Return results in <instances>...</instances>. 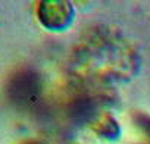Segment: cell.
<instances>
[{"label": "cell", "instance_id": "277c9868", "mask_svg": "<svg viewBox=\"0 0 150 144\" xmlns=\"http://www.w3.org/2000/svg\"><path fill=\"white\" fill-rule=\"evenodd\" d=\"M25 144H40V143H34V141H30V143H25Z\"/></svg>", "mask_w": 150, "mask_h": 144}, {"label": "cell", "instance_id": "6da1fadb", "mask_svg": "<svg viewBox=\"0 0 150 144\" xmlns=\"http://www.w3.org/2000/svg\"><path fill=\"white\" fill-rule=\"evenodd\" d=\"M44 9H40V15L44 24H47L49 27H60L63 24L68 22L69 19V12L68 9H71V6H68L66 3H43Z\"/></svg>", "mask_w": 150, "mask_h": 144}, {"label": "cell", "instance_id": "7a4b0ae2", "mask_svg": "<svg viewBox=\"0 0 150 144\" xmlns=\"http://www.w3.org/2000/svg\"><path fill=\"white\" fill-rule=\"evenodd\" d=\"M16 94V97L22 102H33L35 94L38 93V81L37 78H34L30 74H25L22 77H19L15 83L13 91Z\"/></svg>", "mask_w": 150, "mask_h": 144}, {"label": "cell", "instance_id": "3957f363", "mask_svg": "<svg viewBox=\"0 0 150 144\" xmlns=\"http://www.w3.org/2000/svg\"><path fill=\"white\" fill-rule=\"evenodd\" d=\"M138 124L141 125V128L144 129V132L150 137V119L149 118H144V116H141L140 119H138Z\"/></svg>", "mask_w": 150, "mask_h": 144}]
</instances>
